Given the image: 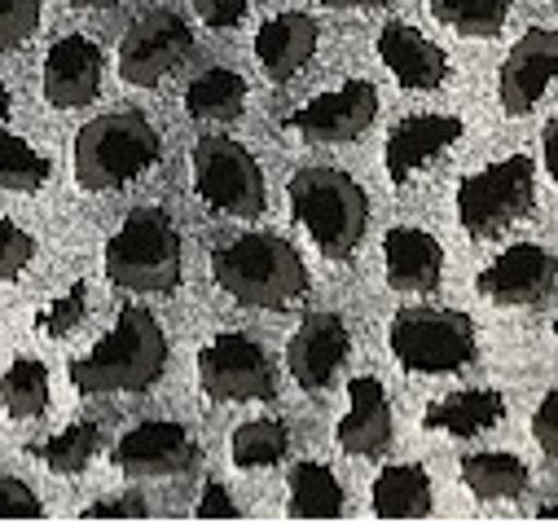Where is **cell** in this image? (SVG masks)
Instances as JSON below:
<instances>
[{"label": "cell", "mask_w": 558, "mask_h": 528, "mask_svg": "<svg viewBox=\"0 0 558 528\" xmlns=\"http://www.w3.org/2000/svg\"><path fill=\"white\" fill-rule=\"evenodd\" d=\"M168 370V335L155 313L123 304L110 335L97 339L93 352L71 361V383L88 396L97 392H146Z\"/></svg>", "instance_id": "6da1fadb"}, {"label": "cell", "mask_w": 558, "mask_h": 528, "mask_svg": "<svg viewBox=\"0 0 558 528\" xmlns=\"http://www.w3.org/2000/svg\"><path fill=\"white\" fill-rule=\"evenodd\" d=\"M211 274L225 296L251 309H291L308 296V269L300 251L277 233H242L211 251Z\"/></svg>", "instance_id": "7a4b0ae2"}, {"label": "cell", "mask_w": 558, "mask_h": 528, "mask_svg": "<svg viewBox=\"0 0 558 528\" xmlns=\"http://www.w3.org/2000/svg\"><path fill=\"white\" fill-rule=\"evenodd\" d=\"M101 264H106V278L123 291L168 296L185 269L181 229L172 225V216L163 207H136L110 233Z\"/></svg>", "instance_id": "3957f363"}, {"label": "cell", "mask_w": 558, "mask_h": 528, "mask_svg": "<svg viewBox=\"0 0 558 528\" xmlns=\"http://www.w3.org/2000/svg\"><path fill=\"white\" fill-rule=\"evenodd\" d=\"M159 159V132L146 115L136 110H114V115H97L80 128L75 137V181L93 194L119 190L132 177H142L150 164Z\"/></svg>", "instance_id": "277c9868"}, {"label": "cell", "mask_w": 558, "mask_h": 528, "mask_svg": "<svg viewBox=\"0 0 558 528\" xmlns=\"http://www.w3.org/2000/svg\"><path fill=\"white\" fill-rule=\"evenodd\" d=\"M291 212L308 229V238L322 247L326 260L356 255L365 225H369V199L365 190L339 172V168H304L291 177Z\"/></svg>", "instance_id": "5b68a950"}, {"label": "cell", "mask_w": 558, "mask_h": 528, "mask_svg": "<svg viewBox=\"0 0 558 528\" xmlns=\"http://www.w3.org/2000/svg\"><path fill=\"white\" fill-rule=\"evenodd\" d=\"M387 344L413 374H453L475 361V322L453 309H400Z\"/></svg>", "instance_id": "8992f818"}, {"label": "cell", "mask_w": 558, "mask_h": 528, "mask_svg": "<svg viewBox=\"0 0 558 528\" xmlns=\"http://www.w3.org/2000/svg\"><path fill=\"white\" fill-rule=\"evenodd\" d=\"M536 207V168L527 155L497 159L458 190V220L471 238H497Z\"/></svg>", "instance_id": "52a82bcc"}, {"label": "cell", "mask_w": 558, "mask_h": 528, "mask_svg": "<svg viewBox=\"0 0 558 528\" xmlns=\"http://www.w3.org/2000/svg\"><path fill=\"white\" fill-rule=\"evenodd\" d=\"M194 190L207 207L225 216H246V220L264 216V203H268V190L251 151L233 137H216V132L194 146Z\"/></svg>", "instance_id": "ba28073f"}, {"label": "cell", "mask_w": 558, "mask_h": 528, "mask_svg": "<svg viewBox=\"0 0 558 528\" xmlns=\"http://www.w3.org/2000/svg\"><path fill=\"white\" fill-rule=\"evenodd\" d=\"M198 387L211 401H272L277 374L251 335H216L198 352Z\"/></svg>", "instance_id": "9c48e42d"}, {"label": "cell", "mask_w": 558, "mask_h": 528, "mask_svg": "<svg viewBox=\"0 0 558 528\" xmlns=\"http://www.w3.org/2000/svg\"><path fill=\"white\" fill-rule=\"evenodd\" d=\"M190 49H194L190 23L172 10H150L119 40V80L132 88H155L168 71L181 67V58H190Z\"/></svg>", "instance_id": "30bf717a"}, {"label": "cell", "mask_w": 558, "mask_h": 528, "mask_svg": "<svg viewBox=\"0 0 558 528\" xmlns=\"http://www.w3.org/2000/svg\"><path fill=\"white\" fill-rule=\"evenodd\" d=\"M378 115V93L369 80H348L343 88L335 93H322L313 101H304L295 115H287V128L304 132L308 142H326V146H339V142H356L361 132L374 123Z\"/></svg>", "instance_id": "8fae6325"}, {"label": "cell", "mask_w": 558, "mask_h": 528, "mask_svg": "<svg viewBox=\"0 0 558 528\" xmlns=\"http://www.w3.org/2000/svg\"><path fill=\"white\" fill-rule=\"evenodd\" d=\"M480 296L506 309H536L554 296V255L536 242L506 247L488 269L480 274Z\"/></svg>", "instance_id": "7c38bea8"}, {"label": "cell", "mask_w": 558, "mask_h": 528, "mask_svg": "<svg viewBox=\"0 0 558 528\" xmlns=\"http://www.w3.org/2000/svg\"><path fill=\"white\" fill-rule=\"evenodd\" d=\"M110 458L123 476H136V480L142 476H181L194 467L198 445L181 423L150 419V423H136L132 432H123Z\"/></svg>", "instance_id": "4fadbf2b"}, {"label": "cell", "mask_w": 558, "mask_h": 528, "mask_svg": "<svg viewBox=\"0 0 558 528\" xmlns=\"http://www.w3.org/2000/svg\"><path fill=\"white\" fill-rule=\"evenodd\" d=\"M348 344H352V335H348L343 317H335V313H308L295 326L291 344H287V370H291V379L304 392H326L330 379L339 374L343 357H348Z\"/></svg>", "instance_id": "5bb4252c"}, {"label": "cell", "mask_w": 558, "mask_h": 528, "mask_svg": "<svg viewBox=\"0 0 558 528\" xmlns=\"http://www.w3.org/2000/svg\"><path fill=\"white\" fill-rule=\"evenodd\" d=\"M554 67H558V36L549 27H532L527 36L514 40V49L501 62V80H497V93L510 119L527 115L541 101Z\"/></svg>", "instance_id": "9a60e30c"}, {"label": "cell", "mask_w": 558, "mask_h": 528, "mask_svg": "<svg viewBox=\"0 0 558 528\" xmlns=\"http://www.w3.org/2000/svg\"><path fill=\"white\" fill-rule=\"evenodd\" d=\"M106 58L88 36H62L45 58V97L58 110H75L97 101Z\"/></svg>", "instance_id": "2e32d148"}, {"label": "cell", "mask_w": 558, "mask_h": 528, "mask_svg": "<svg viewBox=\"0 0 558 528\" xmlns=\"http://www.w3.org/2000/svg\"><path fill=\"white\" fill-rule=\"evenodd\" d=\"M391 401L378 379H352L348 387V415L335 428V441L352 458H378L391 449Z\"/></svg>", "instance_id": "e0dca14e"}, {"label": "cell", "mask_w": 558, "mask_h": 528, "mask_svg": "<svg viewBox=\"0 0 558 528\" xmlns=\"http://www.w3.org/2000/svg\"><path fill=\"white\" fill-rule=\"evenodd\" d=\"M378 58L383 67L413 93H432L449 80V58L436 40H427L417 27L409 23H387L378 32Z\"/></svg>", "instance_id": "ac0fdd59"}, {"label": "cell", "mask_w": 558, "mask_h": 528, "mask_svg": "<svg viewBox=\"0 0 558 528\" xmlns=\"http://www.w3.org/2000/svg\"><path fill=\"white\" fill-rule=\"evenodd\" d=\"M453 142H462V119H453V115H413V119L396 123L387 137V155H383L387 177L396 185H404L417 168L445 155Z\"/></svg>", "instance_id": "d6986e66"}, {"label": "cell", "mask_w": 558, "mask_h": 528, "mask_svg": "<svg viewBox=\"0 0 558 528\" xmlns=\"http://www.w3.org/2000/svg\"><path fill=\"white\" fill-rule=\"evenodd\" d=\"M383 269L391 291H436L445 274V251L427 229H391L383 238Z\"/></svg>", "instance_id": "ffe728a7"}, {"label": "cell", "mask_w": 558, "mask_h": 528, "mask_svg": "<svg viewBox=\"0 0 558 528\" xmlns=\"http://www.w3.org/2000/svg\"><path fill=\"white\" fill-rule=\"evenodd\" d=\"M317 53V23L308 14H277L255 32V62L272 84H287Z\"/></svg>", "instance_id": "44dd1931"}, {"label": "cell", "mask_w": 558, "mask_h": 528, "mask_svg": "<svg viewBox=\"0 0 558 528\" xmlns=\"http://www.w3.org/2000/svg\"><path fill=\"white\" fill-rule=\"evenodd\" d=\"M501 419H506V401L493 387L449 392V396H440V401H432L427 415H423V423L432 432H449V436H475V432H484Z\"/></svg>", "instance_id": "7402d4cb"}, {"label": "cell", "mask_w": 558, "mask_h": 528, "mask_svg": "<svg viewBox=\"0 0 558 528\" xmlns=\"http://www.w3.org/2000/svg\"><path fill=\"white\" fill-rule=\"evenodd\" d=\"M374 515L378 519H423V515H432V476L423 467H413V463L378 471Z\"/></svg>", "instance_id": "603a6c76"}, {"label": "cell", "mask_w": 558, "mask_h": 528, "mask_svg": "<svg viewBox=\"0 0 558 528\" xmlns=\"http://www.w3.org/2000/svg\"><path fill=\"white\" fill-rule=\"evenodd\" d=\"M242 106H246V80L238 71H225V67L203 71L185 88V110L203 123H229L242 115Z\"/></svg>", "instance_id": "cb8c5ba5"}, {"label": "cell", "mask_w": 558, "mask_h": 528, "mask_svg": "<svg viewBox=\"0 0 558 528\" xmlns=\"http://www.w3.org/2000/svg\"><path fill=\"white\" fill-rule=\"evenodd\" d=\"M527 463L514 454H471L462 463V484L484 502H510L527 489Z\"/></svg>", "instance_id": "d4e9b609"}, {"label": "cell", "mask_w": 558, "mask_h": 528, "mask_svg": "<svg viewBox=\"0 0 558 528\" xmlns=\"http://www.w3.org/2000/svg\"><path fill=\"white\" fill-rule=\"evenodd\" d=\"M291 515L295 519H339L343 515V489L330 467H322V463L291 467Z\"/></svg>", "instance_id": "484cf974"}, {"label": "cell", "mask_w": 558, "mask_h": 528, "mask_svg": "<svg viewBox=\"0 0 558 528\" xmlns=\"http://www.w3.org/2000/svg\"><path fill=\"white\" fill-rule=\"evenodd\" d=\"M0 410L10 419H40L49 410V370L36 357H19L0 374Z\"/></svg>", "instance_id": "4316f807"}, {"label": "cell", "mask_w": 558, "mask_h": 528, "mask_svg": "<svg viewBox=\"0 0 558 528\" xmlns=\"http://www.w3.org/2000/svg\"><path fill=\"white\" fill-rule=\"evenodd\" d=\"M229 454L242 471H259V467H277L291 454V432L277 419H246L233 428L229 436Z\"/></svg>", "instance_id": "83f0119b"}, {"label": "cell", "mask_w": 558, "mask_h": 528, "mask_svg": "<svg viewBox=\"0 0 558 528\" xmlns=\"http://www.w3.org/2000/svg\"><path fill=\"white\" fill-rule=\"evenodd\" d=\"M97 449H101V423H97V419H80V423H71V428H62L58 436L32 445L27 454L40 458V463H45L49 471H58V476H80V471L88 467V458H97Z\"/></svg>", "instance_id": "f1b7e54d"}, {"label": "cell", "mask_w": 558, "mask_h": 528, "mask_svg": "<svg viewBox=\"0 0 558 528\" xmlns=\"http://www.w3.org/2000/svg\"><path fill=\"white\" fill-rule=\"evenodd\" d=\"M432 14L453 27L458 36H471V40H488L506 27L510 19V0H432Z\"/></svg>", "instance_id": "f546056e"}, {"label": "cell", "mask_w": 558, "mask_h": 528, "mask_svg": "<svg viewBox=\"0 0 558 528\" xmlns=\"http://www.w3.org/2000/svg\"><path fill=\"white\" fill-rule=\"evenodd\" d=\"M45 181H49V159L32 142H23V137H14V132L0 128V190L32 194Z\"/></svg>", "instance_id": "4dcf8cb0"}, {"label": "cell", "mask_w": 558, "mask_h": 528, "mask_svg": "<svg viewBox=\"0 0 558 528\" xmlns=\"http://www.w3.org/2000/svg\"><path fill=\"white\" fill-rule=\"evenodd\" d=\"M40 27V0H0V53L23 49Z\"/></svg>", "instance_id": "1f68e13d"}, {"label": "cell", "mask_w": 558, "mask_h": 528, "mask_svg": "<svg viewBox=\"0 0 558 528\" xmlns=\"http://www.w3.org/2000/svg\"><path fill=\"white\" fill-rule=\"evenodd\" d=\"M32 260H36V238L14 220H0V283H14Z\"/></svg>", "instance_id": "d6a6232c"}, {"label": "cell", "mask_w": 558, "mask_h": 528, "mask_svg": "<svg viewBox=\"0 0 558 528\" xmlns=\"http://www.w3.org/2000/svg\"><path fill=\"white\" fill-rule=\"evenodd\" d=\"M84 304H88L84 287H71L66 296H58L53 304H45V309L36 313V331H45L49 339H62V335H71V331L84 322Z\"/></svg>", "instance_id": "836d02e7"}, {"label": "cell", "mask_w": 558, "mask_h": 528, "mask_svg": "<svg viewBox=\"0 0 558 528\" xmlns=\"http://www.w3.org/2000/svg\"><path fill=\"white\" fill-rule=\"evenodd\" d=\"M40 515H45V506L23 480L0 476V519H40Z\"/></svg>", "instance_id": "e575fe53"}, {"label": "cell", "mask_w": 558, "mask_h": 528, "mask_svg": "<svg viewBox=\"0 0 558 528\" xmlns=\"http://www.w3.org/2000/svg\"><path fill=\"white\" fill-rule=\"evenodd\" d=\"M532 436L541 445V454L554 463L558 458V392H545V401L532 415Z\"/></svg>", "instance_id": "d590c367"}, {"label": "cell", "mask_w": 558, "mask_h": 528, "mask_svg": "<svg viewBox=\"0 0 558 528\" xmlns=\"http://www.w3.org/2000/svg\"><path fill=\"white\" fill-rule=\"evenodd\" d=\"M246 5H251V0H194V14H198L207 27L229 32V27H238V23L246 19Z\"/></svg>", "instance_id": "8d00e7d4"}, {"label": "cell", "mask_w": 558, "mask_h": 528, "mask_svg": "<svg viewBox=\"0 0 558 528\" xmlns=\"http://www.w3.org/2000/svg\"><path fill=\"white\" fill-rule=\"evenodd\" d=\"M242 515V506L229 497V489L225 484H207L203 489V502H198V519H238Z\"/></svg>", "instance_id": "74e56055"}, {"label": "cell", "mask_w": 558, "mask_h": 528, "mask_svg": "<svg viewBox=\"0 0 558 528\" xmlns=\"http://www.w3.org/2000/svg\"><path fill=\"white\" fill-rule=\"evenodd\" d=\"M150 506L142 497H119V502H93L84 511V519H146Z\"/></svg>", "instance_id": "f35d334b"}, {"label": "cell", "mask_w": 558, "mask_h": 528, "mask_svg": "<svg viewBox=\"0 0 558 528\" xmlns=\"http://www.w3.org/2000/svg\"><path fill=\"white\" fill-rule=\"evenodd\" d=\"M554 137H558V123L549 119V123H545V168H549V172L558 168V142H554Z\"/></svg>", "instance_id": "ab89813d"}, {"label": "cell", "mask_w": 558, "mask_h": 528, "mask_svg": "<svg viewBox=\"0 0 558 528\" xmlns=\"http://www.w3.org/2000/svg\"><path fill=\"white\" fill-rule=\"evenodd\" d=\"M322 5H330V10H378V5H387V0H322Z\"/></svg>", "instance_id": "60d3db41"}, {"label": "cell", "mask_w": 558, "mask_h": 528, "mask_svg": "<svg viewBox=\"0 0 558 528\" xmlns=\"http://www.w3.org/2000/svg\"><path fill=\"white\" fill-rule=\"evenodd\" d=\"M80 10H106V5H119V0H75Z\"/></svg>", "instance_id": "b9f144b4"}, {"label": "cell", "mask_w": 558, "mask_h": 528, "mask_svg": "<svg viewBox=\"0 0 558 528\" xmlns=\"http://www.w3.org/2000/svg\"><path fill=\"white\" fill-rule=\"evenodd\" d=\"M10 106V88H5V80H0V110Z\"/></svg>", "instance_id": "7bdbcfd3"}]
</instances>
